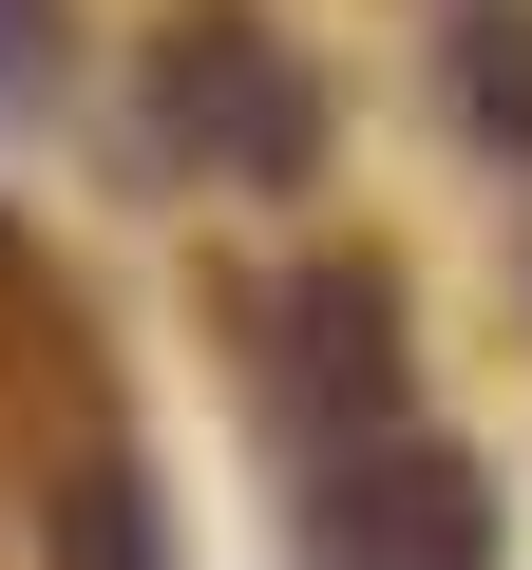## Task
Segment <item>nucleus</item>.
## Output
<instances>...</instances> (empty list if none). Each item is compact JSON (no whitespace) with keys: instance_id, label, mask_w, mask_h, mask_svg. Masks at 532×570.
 <instances>
[{"instance_id":"nucleus-1","label":"nucleus","mask_w":532,"mask_h":570,"mask_svg":"<svg viewBox=\"0 0 532 570\" xmlns=\"http://www.w3.org/2000/svg\"><path fill=\"white\" fill-rule=\"evenodd\" d=\"M152 134H171L190 171H228V190L324 171V96H305V58L266 39V20H190V39H152Z\"/></svg>"},{"instance_id":"nucleus-2","label":"nucleus","mask_w":532,"mask_h":570,"mask_svg":"<svg viewBox=\"0 0 532 570\" xmlns=\"http://www.w3.org/2000/svg\"><path fill=\"white\" fill-rule=\"evenodd\" d=\"M305 551L324 570H475V475L437 456V438H343L324 456V494H305Z\"/></svg>"},{"instance_id":"nucleus-3","label":"nucleus","mask_w":532,"mask_h":570,"mask_svg":"<svg viewBox=\"0 0 532 570\" xmlns=\"http://www.w3.org/2000/svg\"><path fill=\"white\" fill-rule=\"evenodd\" d=\"M286 381H305V419H324V456L400 419V305H381V266H324L305 305H286Z\"/></svg>"},{"instance_id":"nucleus-4","label":"nucleus","mask_w":532,"mask_h":570,"mask_svg":"<svg viewBox=\"0 0 532 570\" xmlns=\"http://www.w3.org/2000/svg\"><path fill=\"white\" fill-rule=\"evenodd\" d=\"M437 96H456L494 153H532V20H513V0H475V20L437 39Z\"/></svg>"},{"instance_id":"nucleus-5","label":"nucleus","mask_w":532,"mask_h":570,"mask_svg":"<svg viewBox=\"0 0 532 570\" xmlns=\"http://www.w3.org/2000/svg\"><path fill=\"white\" fill-rule=\"evenodd\" d=\"M58 570H171V551H152V475H134V456H77V494H58Z\"/></svg>"},{"instance_id":"nucleus-6","label":"nucleus","mask_w":532,"mask_h":570,"mask_svg":"<svg viewBox=\"0 0 532 570\" xmlns=\"http://www.w3.org/2000/svg\"><path fill=\"white\" fill-rule=\"evenodd\" d=\"M39 58H58V20H39V0H0V96H39Z\"/></svg>"}]
</instances>
